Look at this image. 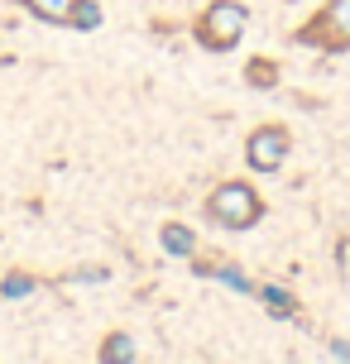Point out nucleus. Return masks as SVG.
Here are the masks:
<instances>
[{
  "label": "nucleus",
  "instance_id": "obj_10",
  "mask_svg": "<svg viewBox=\"0 0 350 364\" xmlns=\"http://www.w3.org/2000/svg\"><path fill=\"white\" fill-rule=\"evenodd\" d=\"M96 24H101V5H96V0H77V10H73V29L92 34Z\"/></svg>",
  "mask_w": 350,
  "mask_h": 364
},
{
  "label": "nucleus",
  "instance_id": "obj_12",
  "mask_svg": "<svg viewBox=\"0 0 350 364\" xmlns=\"http://www.w3.org/2000/svg\"><path fill=\"white\" fill-rule=\"evenodd\" d=\"M336 264H341V273H350V235L336 245Z\"/></svg>",
  "mask_w": 350,
  "mask_h": 364
},
{
  "label": "nucleus",
  "instance_id": "obj_9",
  "mask_svg": "<svg viewBox=\"0 0 350 364\" xmlns=\"http://www.w3.org/2000/svg\"><path fill=\"white\" fill-rule=\"evenodd\" d=\"M115 360H134V341L125 331H111L106 346H101V364H115Z\"/></svg>",
  "mask_w": 350,
  "mask_h": 364
},
{
  "label": "nucleus",
  "instance_id": "obj_4",
  "mask_svg": "<svg viewBox=\"0 0 350 364\" xmlns=\"http://www.w3.org/2000/svg\"><path fill=\"white\" fill-rule=\"evenodd\" d=\"M288 149H293V134L288 125H255L250 139H245V164L255 173H278L288 164Z\"/></svg>",
  "mask_w": 350,
  "mask_h": 364
},
{
  "label": "nucleus",
  "instance_id": "obj_2",
  "mask_svg": "<svg viewBox=\"0 0 350 364\" xmlns=\"http://www.w3.org/2000/svg\"><path fill=\"white\" fill-rule=\"evenodd\" d=\"M245 29H250V10L240 0H211L197 15V24H192V38L202 43L206 53H230L245 38Z\"/></svg>",
  "mask_w": 350,
  "mask_h": 364
},
{
  "label": "nucleus",
  "instance_id": "obj_3",
  "mask_svg": "<svg viewBox=\"0 0 350 364\" xmlns=\"http://www.w3.org/2000/svg\"><path fill=\"white\" fill-rule=\"evenodd\" d=\"M293 43L322 48V53H346L350 48V0H327L312 19L293 29Z\"/></svg>",
  "mask_w": 350,
  "mask_h": 364
},
{
  "label": "nucleus",
  "instance_id": "obj_1",
  "mask_svg": "<svg viewBox=\"0 0 350 364\" xmlns=\"http://www.w3.org/2000/svg\"><path fill=\"white\" fill-rule=\"evenodd\" d=\"M206 220L221 230H255L264 220V197L245 178H226L206 192Z\"/></svg>",
  "mask_w": 350,
  "mask_h": 364
},
{
  "label": "nucleus",
  "instance_id": "obj_5",
  "mask_svg": "<svg viewBox=\"0 0 350 364\" xmlns=\"http://www.w3.org/2000/svg\"><path fill=\"white\" fill-rule=\"evenodd\" d=\"M159 250L173 259H192L197 255V230L183 220H168V225H159Z\"/></svg>",
  "mask_w": 350,
  "mask_h": 364
},
{
  "label": "nucleus",
  "instance_id": "obj_11",
  "mask_svg": "<svg viewBox=\"0 0 350 364\" xmlns=\"http://www.w3.org/2000/svg\"><path fill=\"white\" fill-rule=\"evenodd\" d=\"M34 288H38V278H29V273H5V283H0V297H29Z\"/></svg>",
  "mask_w": 350,
  "mask_h": 364
},
{
  "label": "nucleus",
  "instance_id": "obj_13",
  "mask_svg": "<svg viewBox=\"0 0 350 364\" xmlns=\"http://www.w3.org/2000/svg\"><path fill=\"white\" fill-rule=\"evenodd\" d=\"M332 355H336V360H350V346H346V341H336V346H332Z\"/></svg>",
  "mask_w": 350,
  "mask_h": 364
},
{
  "label": "nucleus",
  "instance_id": "obj_8",
  "mask_svg": "<svg viewBox=\"0 0 350 364\" xmlns=\"http://www.w3.org/2000/svg\"><path fill=\"white\" fill-rule=\"evenodd\" d=\"M245 82H250L255 91L278 87V63L274 58H250V63H245Z\"/></svg>",
  "mask_w": 350,
  "mask_h": 364
},
{
  "label": "nucleus",
  "instance_id": "obj_6",
  "mask_svg": "<svg viewBox=\"0 0 350 364\" xmlns=\"http://www.w3.org/2000/svg\"><path fill=\"white\" fill-rule=\"evenodd\" d=\"M15 5H24L43 24H73V10H77V0H15Z\"/></svg>",
  "mask_w": 350,
  "mask_h": 364
},
{
  "label": "nucleus",
  "instance_id": "obj_7",
  "mask_svg": "<svg viewBox=\"0 0 350 364\" xmlns=\"http://www.w3.org/2000/svg\"><path fill=\"white\" fill-rule=\"evenodd\" d=\"M259 297H264V311L278 316V321H293L297 316V297L288 288H274V283H269V288H259Z\"/></svg>",
  "mask_w": 350,
  "mask_h": 364
}]
</instances>
